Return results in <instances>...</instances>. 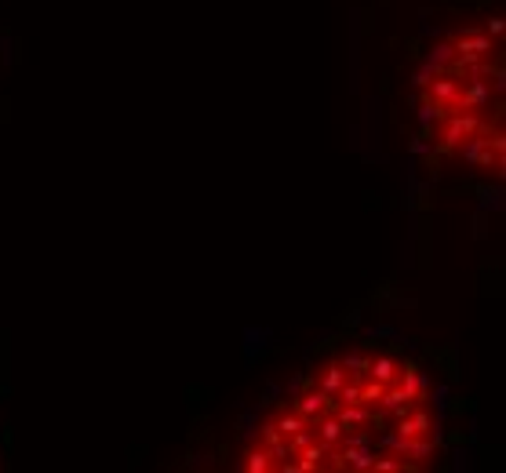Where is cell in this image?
<instances>
[{"label": "cell", "mask_w": 506, "mask_h": 473, "mask_svg": "<svg viewBox=\"0 0 506 473\" xmlns=\"http://www.w3.org/2000/svg\"><path fill=\"white\" fill-rule=\"evenodd\" d=\"M484 121L481 117H473V113H466V109H452L448 113V121H445V132H441V139H445V146L448 150H459V146L477 132Z\"/></svg>", "instance_id": "6da1fadb"}, {"label": "cell", "mask_w": 506, "mask_h": 473, "mask_svg": "<svg viewBox=\"0 0 506 473\" xmlns=\"http://www.w3.org/2000/svg\"><path fill=\"white\" fill-rule=\"evenodd\" d=\"M292 408H295V412L303 415L306 422H313V419H321V415H328L331 408H335V401H331V397L324 394V389H317V386H310V389H306L303 397H295V401H292Z\"/></svg>", "instance_id": "7a4b0ae2"}, {"label": "cell", "mask_w": 506, "mask_h": 473, "mask_svg": "<svg viewBox=\"0 0 506 473\" xmlns=\"http://www.w3.org/2000/svg\"><path fill=\"white\" fill-rule=\"evenodd\" d=\"M346 379H350V375H346V368H342L339 361H328L321 371H313V375H310V386L324 389V394H328L331 401H335V394L342 389V382H346Z\"/></svg>", "instance_id": "3957f363"}, {"label": "cell", "mask_w": 506, "mask_h": 473, "mask_svg": "<svg viewBox=\"0 0 506 473\" xmlns=\"http://www.w3.org/2000/svg\"><path fill=\"white\" fill-rule=\"evenodd\" d=\"M368 379H375V382H383V386H390L393 379H397V375H401V361H397V357H372V361H368Z\"/></svg>", "instance_id": "277c9868"}, {"label": "cell", "mask_w": 506, "mask_h": 473, "mask_svg": "<svg viewBox=\"0 0 506 473\" xmlns=\"http://www.w3.org/2000/svg\"><path fill=\"white\" fill-rule=\"evenodd\" d=\"M368 361H372V357H368L365 350H350V353H342V357H339V364L346 368V375H350V379H365Z\"/></svg>", "instance_id": "5b68a950"}, {"label": "cell", "mask_w": 506, "mask_h": 473, "mask_svg": "<svg viewBox=\"0 0 506 473\" xmlns=\"http://www.w3.org/2000/svg\"><path fill=\"white\" fill-rule=\"evenodd\" d=\"M244 470H251V473H266V470H277V463H274V455L266 451V448H259V451H248L244 455Z\"/></svg>", "instance_id": "8992f818"}, {"label": "cell", "mask_w": 506, "mask_h": 473, "mask_svg": "<svg viewBox=\"0 0 506 473\" xmlns=\"http://www.w3.org/2000/svg\"><path fill=\"white\" fill-rule=\"evenodd\" d=\"M492 33H496V37L503 33V19H488V37H492Z\"/></svg>", "instance_id": "52a82bcc"}]
</instances>
